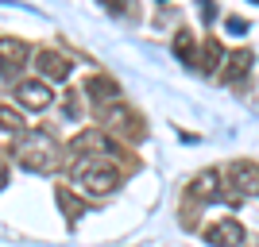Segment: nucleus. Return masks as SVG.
Here are the masks:
<instances>
[{
  "label": "nucleus",
  "mask_w": 259,
  "mask_h": 247,
  "mask_svg": "<svg viewBox=\"0 0 259 247\" xmlns=\"http://www.w3.org/2000/svg\"><path fill=\"white\" fill-rule=\"evenodd\" d=\"M12 155L20 159L23 170H31V174H51L54 166H58L62 147H58V139H54L47 128H31L20 143H16V151H12Z\"/></svg>",
  "instance_id": "1"
},
{
  "label": "nucleus",
  "mask_w": 259,
  "mask_h": 247,
  "mask_svg": "<svg viewBox=\"0 0 259 247\" xmlns=\"http://www.w3.org/2000/svg\"><path fill=\"white\" fill-rule=\"evenodd\" d=\"M70 174H74V182L81 189H89V193H97V197L112 193L120 185V170L108 159H77V162H70Z\"/></svg>",
  "instance_id": "2"
},
{
  "label": "nucleus",
  "mask_w": 259,
  "mask_h": 247,
  "mask_svg": "<svg viewBox=\"0 0 259 247\" xmlns=\"http://www.w3.org/2000/svg\"><path fill=\"white\" fill-rule=\"evenodd\" d=\"M66 151L74 155V162L77 159H108L112 162V155H120V147L108 139V135H101V131H77ZM120 159H124V155H120Z\"/></svg>",
  "instance_id": "3"
},
{
  "label": "nucleus",
  "mask_w": 259,
  "mask_h": 247,
  "mask_svg": "<svg viewBox=\"0 0 259 247\" xmlns=\"http://www.w3.org/2000/svg\"><path fill=\"white\" fill-rule=\"evenodd\" d=\"M101 120H105V128H108V131H116V135H128L132 143H140V139H143V120L136 116L132 108H124V105L105 108V112H101Z\"/></svg>",
  "instance_id": "4"
},
{
  "label": "nucleus",
  "mask_w": 259,
  "mask_h": 247,
  "mask_svg": "<svg viewBox=\"0 0 259 247\" xmlns=\"http://www.w3.org/2000/svg\"><path fill=\"white\" fill-rule=\"evenodd\" d=\"M228 182H232V189H240V197H259V162L236 159L228 166Z\"/></svg>",
  "instance_id": "5"
},
{
  "label": "nucleus",
  "mask_w": 259,
  "mask_h": 247,
  "mask_svg": "<svg viewBox=\"0 0 259 247\" xmlns=\"http://www.w3.org/2000/svg\"><path fill=\"white\" fill-rule=\"evenodd\" d=\"M205 243L213 247H240L244 243V224H240L236 216H221L213 224L205 228Z\"/></svg>",
  "instance_id": "6"
},
{
  "label": "nucleus",
  "mask_w": 259,
  "mask_h": 247,
  "mask_svg": "<svg viewBox=\"0 0 259 247\" xmlns=\"http://www.w3.org/2000/svg\"><path fill=\"white\" fill-rule=\"evenodd\" d=\"M85 97H89V105H93V108H101V112H105V108L120 105V85H116L108 74H93V77L85 81Z\"/></svg>",
  "instance_id": "7"
},
{
  "label": "nucleus",
  "mask_w": 259,
  "mask_h": 247,
  "mask_svg": "<svg viewBox=\"0 0 259 247\" xmlns=\"http://www.w3.org/2000/svg\"><path fill=\"white\" fill-rule=\"evenodd\" d=\"M16 101H20V108H27V112H43V108H51V101H54V93H51V85L47 81H20L16 85Z\"/></svg>",
  "instance_id": "8"
},
{
  "label": "nucleus",
  "mask_w": 259,
  "mask_h": 247,
  "mask_svg": "<svg viewBox=\"0 0 259 247\" xmlns=\"http://www.w3.org/2000/svg\"><path fill=\"white\" fill-rule=\"evenodd\" d=\"M35 66H39V74H43V77H51V81H66V77L74 74V62H70L66 54L51 51V46L35 54Z\"/></svg>",
  "instance_id": "9"
},
{
  "label": "nucleus",
  "mask_w": 259,
  "mask_h": 247,
  "mask_svg": "<svg viewBox=\"0 0 259 247\" xmlns=\"http://www.w3.org/2000/svg\"><path fill=\"white\" fill-rule=\"evenodd\" d=\"M186 193H190V201H197V205L217 201V197H221V174L217 170H201L194 182L186 185Z\"/></svg>",
  "instance_id": "10"
},
{
  "label": "nucleus",
  "mask_w": 259,
  "mask_h": 247,
  "mask_svg": "<svg viewBox=\"0 0 259 247\" xmlns=\"http://www.w3.org/2000/svg\"><path fill=\"white\" fill-rule=\"evenodd\" d=\"M248 70H251V54L248 51H232V54H225L221 81H225V85H240V77H248Z\"/></svg>",
  "instance_id": "11"
},
{
  "label": "nucleus",
  "mask_w": 259,
  "mask_h": 247,
  "mask_svg": "<svg viewBox=\"0 0 259 247\" xmlns=\"http://www.w3.org/2000/svg\"><path fill=\"white\" fill-rule=\"evenodd\" d=\"M54 201H58V209H62L66 224H77V220H81V213H85V201H81L74 189H54Z\"/></svg>",
  "instance_id": "12"
},
{
  "label": "nucleus",
  "mask_w": 259,
  "mask_h": 247,
  "mask_svg": "<svg viewBox=\"0 0 259 247\" xmlns=\"http://www.w3.org/2000/svg\"><path fill=\"white\" fill-rule=\"evenodd\" d=\"M27 43L23 39H8V35H0V62H4V70H12V66L27 62Z\"/></svg>",
  "instance_id": "13"
},
{
  "label": "nucleus",
  "mask_w": 259,
  "mask_h": 247,
  "mask_svg": "<svg viewBox=\"0 0 259 247\" xmlns=\"http://www.w3.org/2000/svg\"><path fill=\"white\" fill-rule=\"evenodd\" d=\"M225 62V46L217 43V39H205V46H201V54H197V70H201V74H213L217 66Z\"/></svg>",
  "instance_id": "14"
},
{
  "label": "nucleus",
  "mask_w": 259,
  "mask_h": 247,
  "mask_svg": "<svg viewBox=\"0 0 259 247\" xmlns=\"http://www.w3.org/2000/svg\"><path fill=\"white\" fill-rule=\"evenodd\" d=\"M174 54H178V58H186L190 66L197 62V51H194V35H190V31H178V39H174Z\"/></svg>",
  "instance_id": "15"
},
{
  "label": "nucleus",
  "mask_w": 259,
  "mask_h": 247,
  "mask_svg": "<svg viewBox=\"0 0 259 247\" xmlns=\"http://www.w3.org/2000/svg\"><path fill=\"white\" fill-rule=\"evenodd\" d=\"M23 128V116H20V108H8V105H0V131H20Z\"/></svg>",
  "instance_id": "16"
},
{
  "label": "nucleus",
  "mask_w": 259,
  "mask_h": 247,
  "mask_svg": "<svg viewBox=\"0 0 259 247\" xmlns=\"http://www.w3.org/2000/svg\"><path fill=\"white\" fill-rule=\"evenodd\" d=\"M8 185V166H4V159H0V189Z\"/></svg>",
  "instance_id": "17"
}]
</instances>
